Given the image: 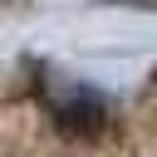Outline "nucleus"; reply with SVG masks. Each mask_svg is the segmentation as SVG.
Segmentation results:
<instances>
[{
	"instance_id": "obj_1",
	"label": "nucleus",
	"mask_w": 157,
	"mask_h": 157,
	"mask_svg": "<svg viewBox=\"0 0 157 157\" xmlns=\"http://www.w3.org/2000/svg\"><path fill=\"white\" fill-rule=\"evenodd\" d=\"M59 128H64L69 137H93V132L103 128V98H93V93L64 98V103H59Z\"/></svg>"
}]
</instances>
